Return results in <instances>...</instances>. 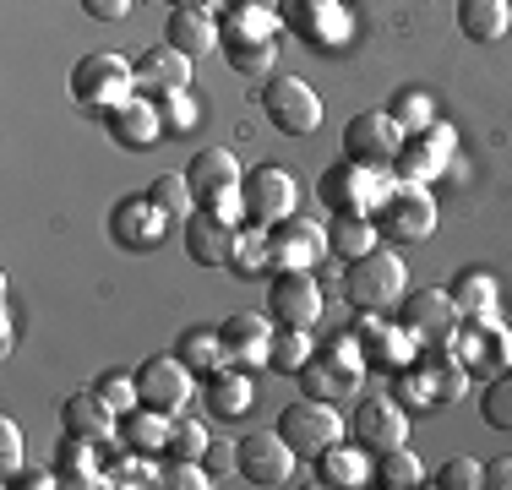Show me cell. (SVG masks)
Returning <instances> with one entry per match:
<instances>
[{"mask_svg": "<svg viewBox=\"0 0 512 490\" xmlns=\"http://www.w3.org/2000/svg\"><path fill=\"white\" fill-rule=\"evenodd\" d=\"M344 305H355L360 316H393L398 300L409 294V267L398 262V251H365L344 267Z\"/></svg>", "mask_w": 512, "mask_h": 490, "instance_id": "6da1fadb", "label": "cell"}, {"mask_svg": "<svg viewBox=\"0 0 512 490\" xmlns=\"http://www.w3.org/2000/svg\"><path fill=\"white\" fill-rule=\"evenodd\" d=\"M295 382L306 398H322V403H344L355 398L360 382H365V354H360V338L355 333H333L322 349L311 354L306 365L295 371Z\"/></svg>", "mask_w": 512, "mask_h": 490, "instance_id": "7a4b0ae2", "label": "cell"}, {"mask_svg": "<svg viewBox=\"0 0 512 490\" xmlns=\"http://www.w3.org/2000/svg\"><path fill=\"white\" fill-rule=\"evenodd\" d=\"M131 93H137V66H131L126 55L93 49V55H82L77 66H71V98H77V109H88V115H99V120L115 104H126Z\"/></svg>", "mask_w": 512, "mask_h": 490, "instance_id": "3957f363", "label": "cell"}, {"mask_svg": "<svg viewBox=\"0 0 512 490\" xmlns=\"http://www.w3.org/2000/svg\"><path fill=\"white\" fill-rule=\"evenodd\" d=\"M393 169H365L355 158H338V164H327L322 175V202L333 218H371L376 207H382V196L393 191Z\"/></svg>", "mask_w": 512, "mask_h": 490, "instance_id": "277c9868", "label": "cell"}, {"mask_svg": "<svg viewBox=\"0 0 512 490\" xmlns=\"http://www.w3.org/2000/svg\"><path fill=\"white\" fill-rule=\"evenodd\" d=\"M278 436L295 447V458H322L333 441H344V414H338V403H322V398H295V403H284V414H278V425H273Z\"/></svg>", "mask_w": 512, "mask_h": 490, "instance_id": "5b68a950", "label": "cell"}, {"mask_svg": "<svg viewBox=\"0 0 512 490\" xmlns=\"http://www.w3.org/2000/svg\"><path fill=\"white\" fill-rule=\"evenodd\" d=\"M240 202H246V224L273 229V224L300 213V180L284 164H256L240 180Z\"/></svg>", "mask_w": 512, "mask_h": 490, "instance_id": "8992f818", "label": "cell"}, {"mask_svg": "<svg viewBox=\"0 0 512 490\" xmlns=\"http://www.w3.org/2000/svg\"><path fill=\"white\" fill-rule=\"evenodd\" d=\"M376 229H382L387 245H420L431 240L436 229V202L425 186H409V180H393V191L382 196V207H376Z\"/></svg>", "mask_w": 512, "mask_h": 490, "instance_id": "52a82bcc", "label": "cell"}, {"mask_svg": "<svg viewBox=\"0 0 512 490\" xmlns=\"http://www.w3.org/2000/svg\"><path fill=\"white\" fill-rule=\"evenodd\" d=\"M262 115L273 131H284V137H311L316 126H322V98L306 77H267L262 88Z\"/></svg>", "mask_w": 512, "mask_h": 490, "instance_id": "ba28073f", "label": "cell"}, {"mask_svg": "<svg viewBox=\"0 0 512 490\" xmlns=\"http://www.w3.org/2000/svg\"><path fill=\"white\" fill-rule=\"evenodd\" d=\"M453 169H458V137L442 120L425 126V131H409L404 147H398V158H393V175L409 180V186H425V180L453 175Z\"/></svg>", "mask_w": 512, "mask_h": 490, "instance_id": "9c48e42d", "label": "cell"}, {"mask_svg": "<svg viewBox=\"0 0 512 490\" xmlns=\"http://www.w3.org/2000/svg\"><path fill=\"white\" fill-rule=\"evenodd\" d=\"M267 316H273V327H311L322 322V278L306 273V267H284V273H273V284H267Z\"/></svg>", "mask_w": 512, "mask_h": 490, "instance_id": "30bf717a", "label": "cell"}, {"mask_svg": "<svg viewBox=\"0 0 512 490\" xmlns=\"http://www.w3.org/2000/svg\"><path fill=\"white\" fill-rule=\"evenodd\" d=\"M137 392L158 414H186L191 398H197V371L180 354H153V360L137 365Z\"/></svg>", "mask_w": 512, "mask_h": 490, "instance_id": "8fae6325", "label": "cell"}, {"mask_svg": "<svg viewBox=\"0 0 512 490\" xmlns=\"http://www.w3.org/2000/svg\"><path fill=\"white\" fill-rule=\"evenodd\" d=\"M404 137L409 131L398 126L387 109H360V115L344 126V158H355V164H365V169H393Z\"/></svg>", "mask_w": 512, "mask_h": 490, "instance_id": "7c38bea8", "label": "cell"}, {"mask_svg": "<svg viewBox=\"0 0 512 490\" xmlns=\"http://www.w3.org/2000/svg\"><path fill=\"white\" fill-rule=\"evenodd\" d=\"M169 224H175V218L158 213L148 191H142V196H120L115 213H109V240H115L120 251L148 256V251H158V245L169 240Z\"/></svg>", "mask_w": 512, "mask_h": 490, "instance_id": "4fadbf2b", "label": "cell"}, {"mask_svg": "<svg viewBox=\"0 0 512 490\" xmlns=\"http://www.w3.org/2000/svg\"><path fill=\"white\" fill-rule=\"evenodd\" d=\"M393 316L420 343H447V338H458V327H463V316H458V305L447 289H409Z\"/></svg>", "mask_w": 512, "mask_h": 490, "instance_id": "5bb4252c", "label": "cell"}, {"mask_svg": "<svg viewBox=\"0 0 512 490\" xmlns=\"http://www.w3.org/2000/svg\"><path fill=\"white\" fill-rule=\"evenodd\" d=\"M267 240H273V267L284 273V267H306V273H316V267L333 256V240H327V224H316V218H284V224L267 229Z\"/></svg>", "mask_w": 512, "mask_h": 490, "instance_id": "9a60e30c", "label": "cell"}, {"mask_svg": "<svg viewBox=\"0 0 512 490\" xmlns=\"http://www.w3.org/2000/svg\"><path fill=\"white\" fill-rule=\"evenodd\" d=\"M295 447H289L278 431H267V436H246L240 441V463H235V474L240 480H251V485H262V490H278V485H295Z\"/></svg>", "mask_w": 512, "mask_h": 490, "instance_id": "2e32d148", "label": "cell"}, {"mask_svg": "<svg viewBox=\"0 0 512 490\" xmlns=\"http://www.w3.org/2000/svg\"><path fill=\"white\" fill-rule=\"evenodd\" d=\"M355 338H360V354H365V371H398V365H409L414 354H420V338H414L398 316L393 322H387V316H360Z\"/></svg>", "mask_w": 512, "mask_h": 490, "instance_id": "e0dca14e", "label": "cell"}, {"mask_svg": "<svg viewBox=\"0 0 512 490\" xmlns=\"http://www.w3.org/2000/svg\"><path fill=\"white\" fill-rule=\"evenodd\" d=\"M453 349L463 354V365H469V376H496L512 365V333L496 316H485V322H463Z\"/></svg>", "mask_w": 512, "mask_h": 490, "instance_id": "ac0fdd59", "label": "cell"}, {"mask_svg": "<svg viewBox=\"0 0 512 490\" xmlns=\"http://www.w3.org/2000/svg\"><path fill=\"white\" fill-rule=\"evenodd\" d=\"M349 436H355L360 447H371V452L404 447V436H409V409L393 398V392H376V398H365L360 409H355Z\"/></svg>", "mask_w": 512, "mask_h": 490, "instance_id": "d6986e66", "label": "cell"}, {"mask_svg": "<svg viewBox=\"0 0 512 490\" xmlns=\"http://www.w3.org/2000/svg\"><path fill=\"white\" fill-rule=\"evenodd\" d=\"M131 66H137V93H148V98L191 93V55L175 44H148Z\"/></svg>", "mask_w": 512, "mask_h": 490, "instance_id": "ffe728a7", "label": "cell"}, {"mask_svg": "<svg viewBox=\"0 0 512 490\" xmlns=\"http://www.w3.org/2000/svg\"><path fill=\"white\" fill-rule=\"evenodd\" d=\"M104 131L115 137L120 147H131V153H148V147L164 137V115H158V98L148 93H131L126 104H115L104 115Z\"/></svg>", "mask_w": 512, "mask_h": 490, "instance_id": "44dd1931", "label": "cell"}, {"mask_svg": "<svg viewBox=\"0 0 512 490\" xmlns=\"http://www.w3.org/2000/svg\"><path fill=\"white\" fill-rule=\"evenodd\" d=\"M60 431L104 447V441H115V431H120V414L104 403L99 387H82V392H71V398L60 403Z\"/></svg>", "mask_w": 512, "mask_h": 490, "instance_id": "7402d4cb", "label": "cell"}, {"mask_svg": "<svg viewBox=\"0 0 512 490\" xmlns=\"http://www.w3.org/2000/svg\"><path fill=\"white\" fill-rule=\"evenodd\" d=\"M186 180H191V191H197V207H207V202H218V196H235L240 180H246V169H240V158L229 153V147H202L186 164Z\"/></svg>", "mask_w": 512, "mask_h": 490, "instance_id": "603a6c76", "label": "cell"}, {"mask_svg": "<svg viewBox=\"0 0 512 490\" xmlns=\"http://www.w3.org/2000/svg\"><path fill=\"white\" fill-rule=\"evenodd\" d=\"M224 349H229V365H267V354H273V316L267 311H235L224 327Z\"/></svg>", "mask_w": 512, "mask_h": 490, "instance_id": "cb8c5ba5", "label": "cell"}, {"mask_svg": "<svg viewBox=\"0 0 512 490\" xmlns=\"http://www.w3.org/2000/svg\"><path fill=\"white\" fill-rule=\"evenodd\" d=\"M316 480L333 490H360L376 485V452L360 447V441H333V447L316 458Z\"/></svg>", "mask_w": 512, "mask_h": 490, "instance_id": "d4e9b609", "label": "cell"}, {"mask_svg": "<svg viewBox=\"0 0 512 490\" xmlns=\"http://www.w3.org/2000/svg\"><path fill=\"white\" fill-rule=\"evenodd\" d=\"M235 224H224V218H213L207 207L186 218V256L197 267H229V251H235Z\"/></svg>", "mask_w": 512, "mask_h": 490, "instance_id": "484cf974", "label": "cell"}, {"mask_svg": "<svg viewBox=\"0 0 512 490\" xmlns=\"http://www.w3.org/2000/svg\"><path fill=\"white\" fill-rule=\"evenodd\" d=\"M289 28H295L311 49H322V55L349 39V17H344L338 0H306V6H295L289 11Z\"/></svg>", "mask_w": 512, "mask_h": 490, "instance_id": "4316f807", "label": "cell"}, {"mask_svg": "<svg viewBox=\"0 0 512 490\" xmlns=\"http://www.w3.org/2000/svg\"><path fill=\"white\" fill-rule=\"evenodd\" d=\"M202 403H207V414L213 420H246V414L256 409V382H251V371H213L202 382Z\"/></svg>", "mask_w": 512, "mask_h": 490, "instance_id": "83f0119b", "label": "cell"}, {"mask_svg": "<svg viewBox=\"0 0 512 490\" xmlns=\"http://www.w3.org/2000/svg\"><path fill=\"white\" fill-rule=\"evenodd\" d=\"M164 44L186 49V55H213L224 44V28H218L213 11H197V6H175L164 22Z\"/></svg>", "mask_w": 512, "mask_h": 490, "instance_id": "f1b7e54d", "label": "cell"}, {"mask_svg": "<svg viewBox=\"0 0 512 490\" xmlns=\"http://www.w3.org/2000/svg\"><path fill=\"white\" fill-rule=\"evenodd\" d=\"M414 360L431 371L436 403H458L463 392H469V365H463V354L453 349V338H447V343H420V354H414Z\"/></svg>", "mask_w": 512, "mask_h": 490, "instance_id": "f546056e", "label": "cell"}, {"mask_svg": "<svg viewBox=\"0 0 512 490\" xmlns=\"http://www.w3.org/2000/svg\"><path fill=\"white\" fill-rule=\"evenodd\" d=\"M512 28V0H458V33L469 44H502Z\"/></svg>", "mask_w": 512, "mask_h": 490, "instance_id": "4dcf8cb0", "label": "cell"}, {"mask_svg": "<svg viewBox=\"0 0 512 490\" xmlns=\"http://www.w3.org/2000/svg\"><path fill=\"white\" fill-rule=\"evenodd\" d=\"M169 425H175V414H158V409H148V403H137V409L120 414V447L158 458V452L169 447Z\"/></svg>", "mask_w": 512, "mask_h": 490, "instance_id": "1f68e13d", "label": "cell"}, {"mask_svg": "<svg viewBox=\"0 0 512 490\" xmlns=\"http://www.w3.org/2000/svg\"><path fill=\"white\" fill-rule=\"evenodd\" d=\"M218 28H224V44H273L278 39V11L273 6H229L224 17H218Z\"/></svg>", "mask_w": 512, "mask_h": 490, "instance_id": "d6a6232c", "label": "cell"}, {"mask_svg": "<svg viewBox=\"0 0 512 490\" xmlns=\"http://www.w3.org/2000/svg\"><path fill=\"white\" fill-rule=\"evenodd\" d=\"M175 354L202 376V382L229 365V349H224V333H218V327H186V333L175 338Z\"/></svg>", "mask_w": 512, "mask_h": 490, "instance_id": "836d02e7", "label": "cell"}, {"mask_svg": "<svg viewBox=\"0 0 512 490\" xmlns=\"http://www.w3.org/2000/svg\"><path fill=\"white\" fill-rule=\"evenodd\" d=\"M447 294H453V305H458V316L463 322H485V316H496V278L491 273H480V267H463V273L447 284Z\"/></svg>", "mask_w": 512, "mask_h": 490, "instance_id": "e575fe53", "label": "cell"}, {"mask_svg": "<svg viewBox=\"0 0 512 490\" xmlns=\"http://www.w3.org/2000/svg\"><path fill=\"white\" fill-rule=\"evenodd\" d=\"M229 273H235V278H267V273H278L267 229H256V224L240 229V235H235V251H229Z\"/></svg>", "mask_w": 512, "mask_h": 490, "instance_id": "d590c367", "label": "cell"}, {"mask_svg": "<svg viewBox=\"0 0 512 490\" xmlns=\"http://www.w3.org/2000/svg\"><path fill=\"white\" fill-rule=\"evenodd\" d=\"M327 240H333L338 262H355V256L382 245V229H376V218H333V224H327Z\"/></svg>", "mask_w": 512, "mask_h": 490, "instance_id": "8d00e7d4", "label": "cell"}, {"mask_svg": "<svg viewBox=\"0 0 512 490\" xmlns=\"http://www.w3.org/2000/svg\"><path fill=\"white\" fill-rule=\"evenodd\" d=\"M376 485L382 490H414V485H425V463L414 458L409 447H387V452H376Z\"/></svg>", "mask_w": 512, "mask_h": 490, "instance_id": "74e56055", "label": "cell"}, {"mask_svg": "<svg viewBox=\"0 0 512 490\" xmlns=\"http://www.w3.org/2000/svg\"><path fill=\"white\" fill-rule=\"evenodd\" d=\"M148 196H153V207L164 218H175V224H186L191 213H197V191H191V180H186V169L180 175H158L153 186H148Z\"/></svg>", "mask_w": 512, "mask_h": 490, "instance_id": "f35d334b", "label": "cell"}, {"mask_svg": "<svg viewBox=\"0 0 512 490\" xmlns=\"http://www.w3.org/2000/svg\"><path fill=\"white\" fill-rule=\"evenodd\" d=\"M387 382H393V398L404 403V409H436L431 371H425L420 360H409V365H398V371H387Z\"/></svg>", "mask_w": 512, "mask_h": 490, "instance_id": "ab89813d", "label": "cell"}, {"mask_svg": "<svg viewBox=\"0 0 512 490\" xmlns=\"http://www.w3.org/2000/svg\"><path fill=\"white\" fill-rule=\"evenodd\" d=\"M316 354V343H311V333L306 327H278L273 333V354H267V365H273L278 376H295L300 365H306Z\"/></svg>", "mask_w": 512, "mask_h": 490, "instance_id": "60d3db41", "label": "cell"}, {"mask_svg": "<svg viewBox=\"0 0 512 490\" xmlns=\"http://www.w3.org/2000/svg\"><path fill=\"white\" fill-rule=\"evenodd\" d=\"M480 414L491 431H507L512 436V365L496 376H485V392H480Z\"/></svg>", "mask_w": 512, "mask_h": 490, "instance_id": "b9f144b4", "label": "cell"}, {"mask_svg": "<svg viewBox=\"0 0 512 490\" xmlns=\"http://www.w3.org/2000/svg\"><path fill=\"white\" fill-rule=\"evenodd\" d=\"M387 115H393L404 131L436 126V104H431V93H425V88H398V93H393V104H387Z\"/></svg>", "mask_w": 512, "mask_h": 490, "instance_id": "7bdbcfd3", "label": "cell"}, {"mask_svg": "<svg viewBox=\"0 0 512 490\" xmlns=\"http://www.w3.org/2000/svg\"><path fill=\"white\" fill-rule=\"evenodd\" d=\"M218 55L229 60V71H235V77H273L278 44H224Z\"/></svg>", "mask_w": 512, "mask_h": 490, "instance_id": "ee69618b", "label": "cell"}, {"mask_svg": "<svg viewBox=\"0 0 512 490\" xmlns=\"http://www.w3.org/2000/svg\"><path fill=\"white\" fill-rule=\"evenodd\" d=\"M158 485H164V490H207V485H213V469H207L202 458H164Z\"/></svg>", "mask_w": 512, "mask_h": 490, "instance_id": "f6af8a7d", "label": "cell"}, {"mask_svg": "<svg viewBox=\"0 0 512 490\" xmlns=\"http://www.w3.org/2000/svg\"><path fill=\"white\" fill-rule=\"evenodd\" d=\"M207 425L202 420H191V414H175V425H169V447H164V458H202L207 452Z\"/></svg>", "mask_w": 512, "mask_h": 490, "instance_id": "bcb514c9", "label": "cell"}, {"mask_svg": "<svg viewBox=\"0 0 512 490\" xmlns=\"http://www.w3.org/2000/svg\"><path fill=\"white\" fill-rule=\"evenodd\" d=\"M431 485L436 490H485V463L480 458H447L431 474Z\"/></svg>", "mask_w": 512, "mask_h": 490, "instance_id": "7dc6e473", "label": "cell"}, {"mask_svg": "<svg viewBox=\"0 0 512 490\" xmlns=\"http://www.w3.org/2000/svg\"><path fill=\"white\" fill-rule=\"evenodd\" d=\"M93 387L104 392V403H109L115 414H126V409H137V403H142V392H137V371H104Z\"/></svg>", "mask_w": 512, "mask_h": 490, "instance_id": "c3c4849f", "label": "cell"}, {"mask_svg": "<svg viewBox=\"0 0 512 490\" xmlns=\"http://www.w3.org/2000/svg\"><path fill=\"white\" fill-rule=\"evenodd\" d=\"M109 480L126 485V490H137V485H158V469L148 463V452H131V458L120 452V458L109 463Z\"/></svg>", "mask_w": 512, "mask_h": 490, "instance_id": "681fc988", "label": "cell"}, {"mask_svg": "<svg viewBox=\"0 0 512 490\" xmlns=\"http://www.w3.org/2000/svg\"><path fill=\"white\" fill-rule=\"evenodd\" d=\"M158 115H164V137H186V131L197 126V104H191V93L158 98Z\"/></svg>", "mask_w": 512, "mask_h": 490, "instance_id": "f907efd6", "label": "cell"}, {"mask_svg": "<svg viewBox=\"0 0 512 490\" xmlns=\"http://www.w3.org/2000/svg\"><path fill=\"white\" fill-rule=\"evenodd\" d=\"M28 463H22V425L17 420H0V480H11V474H22Z\"/></svg>", "mask_w": 512, "mask_h": 490, "instance_id": "816d5d0a", "label": "cell"}, {"mask_svg": "<svg viewBox=\"0 0 512 490\" xmlns=\"http://www.w3.org/2000/svg\"><path fill=\"white\" fill-rule=\"evenodd\" d=\"M202 463L213 469V480H229V474H235V463H240V441L213 436V441H207V452H202Z\"/></svg>", "mask_w": 512, "mask_h": 490, "instance_id": "f5cc1de1", "label": "cell"}, {"mask_svg": "<svg viewBox=\"0 0 512 490\" xmlns=\"http://www.w3.org/2000/svg\"><path fill=\"white\" fill-rule=\"evenodd\" d=\"M55 485H66L60 480V469H22V474H11L6 490H55Z\"/></svg>", "mask_w": 512, "mask_h": 490, "instance_id": "db71d44e", "label": "cell"}, {"mask_svg": "<svg viewBox=\"0 0 512 490\" xmlns=\"http://www.w3.org/2000/svg\"><path fill=\"white\" fill-rule=\"evenodd\" d=\"M82 11H88L93 22H120L131 11V0H82Z\"/></svg>", "mask_w": 512, "mask_h": 490, "instance_id": "11a10c76", "label": "cell"}, {"mask_svg": "<svg viewBox=\"0 0 512 490\" xmlns=\"http://www.w3.org/2000/svg\"><path fill=\"white\" fill-rule=\"evenodd\" d=\"M485 490H512V458L485 463Z\"/></svg>", "mask_w": 512, "mask_h": 490, "instance_id": "9f6ffc18", "label": "cell"}, {"mask_svg": "<svg viewBox=\"0 0 512 490\" xmlns=\"http://www.w3.org/2000/svg\"><path fill=\"white\" fill-rule=\"evenodd\" d=\"M17 349V305H6V327H0V354Z\"/></svg>", "mask_w": 512, "mask_h": 490, "instance_id": "6f0895ef", "label": "cell"}, {"mask_svg": "<svg viewBox=\"0 0 512 490\" xmlns=\"http://www.w3.org/2000/svg\"><path fill=\"white\" fill-rule=\"evenodd\" d=\"M229 6H278V0H229Z\"/></svg>", "mask_w": 512, "mask_h": 490, "instance_id": "680465c9", "label": "cell"}, {"mask_svg": "<svg viewBox=\"0 0 512 490\" xmlns=\"http://www.w3.org/2000/svg\"><path fill=\"white\" fill-rule=\"evenodd\" d=\"M169 6H191V0H169Z\"/></svg>", "mask_w": 512, "mask_h": 490, "instance_id": "91938a15", "label": "cell"}]
</instances>
